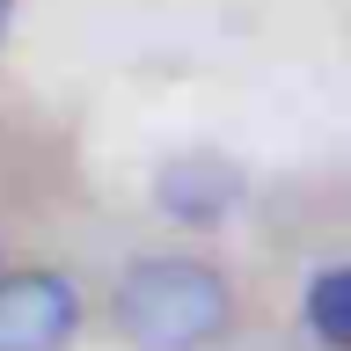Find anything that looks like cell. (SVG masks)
<instances>
[{
	"instance_id": "3957f363",
	"label": "cell",
	"mask_w": 351,
	"mask_h": 351,
	"mask_svg": "<svg viewBox=\"0 0 351 351\" xmlns=\"http://www.w3.org/2000/svg\"><path fill=\"white\" fill-rule=\"evenodd\" d=\"M234 197H241V169L227 154H176V161H161V176H154V205L169 219H191V227L234 213Z\"/></svg>"
},
{
	"instance_id": "277c9868",
	"label": "cell",
	"mask_w": 351,
	"mask_h": 351,
	"mask_svg": "<svg viewBox=\"0 0 351 351\" xmlns=\"http://www.w3.org/2000/svg\"><path fill=\"white\" fill-rule=\"evenodd\" d=\"M307 329L329 351H351V263H329L307 278Z\"/></svg>"
},
{
	"instance_id": "7a4b0ae2",
	"label": "cell",
	"mask_w": 351,
	"mask_h": 351,
	"mask_svg": "<svg viewBox=\"0 0 351 351\" xmlns=\"http://www.w3.org/2000/svg\"><path fill=\"white\" fill-rule=\"evenodd\" d=\"M81 329V293L66 271H0V351H66Z\"/></svg>"
},
{
	"instance_id": "5b68a950",
	"label": "cell",
	"mask_w": 351,
	"mask_h": 351,
	"mask_svg": "<svg viewBox=\"0 0 351 351\" xmlns=\"http://www.w3.org/2000/svg\"><path fill=\"white\" fill-rule=\"evenodd\" d=\"M8 15H15V0H0V29H8Z\"/></svg>"
},
{
	"instance_id": "6da1fadb",
	"label": "cell",
	"mask_w": 351,
	"mask_h": 351,
	"mask_svg": "<svg viewBox=\"0 0 351 351\" xmlns=\"http://www.w3.org/2000/svg\"><path fill=\"white\" fill-rule=\"evenodd\" d=\"M110 329L132 351H213L234 329V285L205 256H139L117 271Z\"/></svg>"
}]
</instances>
